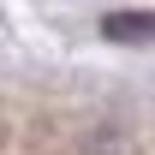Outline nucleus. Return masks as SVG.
I'll use <instances>...</instances> for the list:
<instances>
[{
	"mask_svg": "<svg viewBox=\"0 0 155 155\" xmlns=\"http://www.w3.org/2000/svg\"><path fill=\"white\" fill-rule=\"evenodd\" d=\"M101 30H107L114 42H149L155 36V18H149V12H114Z\"/></svg>",
	"mask_w": 155,
	"mask_h": 155,
	"instance_id": "nucleus-1",
	"label": "nucleus"
}]
</instances>
